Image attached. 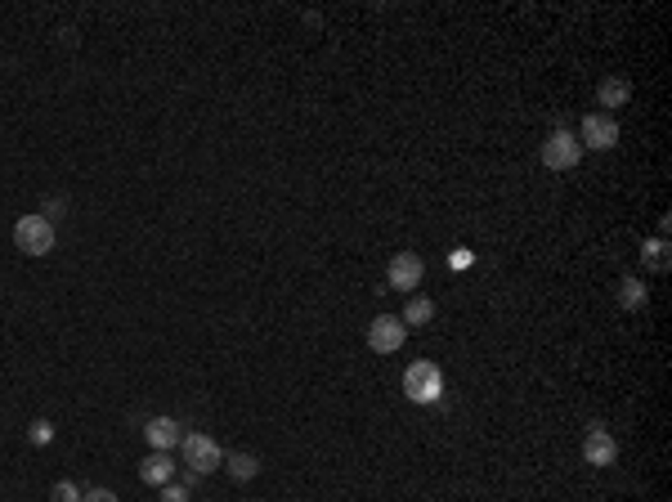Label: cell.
Masks as SVG:
<instances>
[{
    "instance_id": "1",
    "label": "cell",
    "mask_w": 672,
    "mask_h": 502,
    "mask_svg": "<svg viewBox=\"0 0 672 502\" xmlns=\"http://www.w3.org/2000/svg\"><path fill=\"white\" fill-rule=\"evenodd\" d=\"M14 247L23 256H50L54 251V224L46 216H18L14 224Z\"/></svg>"
},
{
    "instance_id": "2",
    "label": "cell",
    "mask_w": 672,
    "mask_h": 502,
    "mask_svg": "<svg viewBox=\"0 0 672 502\" xmlns=\"http://www.w3.org/2000/svg\"><path fill=\"white\" fill-rule=\"evenodd\" d=\"M404 394H408L413 404H435V399L444 394V373H439L430 359H417L413 368L404 373Z\"/></svg>"
},
{
    "instance_id": "3",
    "label": "cell",
    "mask_w": 672,
    "mask_h": 502,
    "mask_svg": "<svg viewBox=\"0 0 672 502\" xmlns=\"http://www.w3.org/2000/svg\"><path fill=\"white\" fill-rule=\"evenodd\" d=\"M180 453H184V466H189L193 476H211L215 466H224V448L215 445L211 435H202V431L184 435V440H180Z\"/></svg>"
},
{
    "instance_id": "4",
    "label": "cell",
    "mask_w": 672,
    "mask_h": 502,
    "mask_svg": "<svg viewBox=\"0 0 672 502\" xmlns=\"http://www.w3.org/2000/svg\"><path fill=\"white\" fill-rule=\"evenodd\" d=\"M583 162V144L574 139V130H552L543 144V167L547 170H574Z\"/></svg>"
},
{
    "instance_id": "5",
    "label": "cell",
    "mask_w": 672,
    "mask_h": 502,
    "mask_svg": "<svg viewBox=\"0 0 672 502\" xmlns=\"http://www.w3.org/2000/svg\"><path fill=\"white\" fill-rule=\"evenodd\" d=\"M404 341H408V328H404V319H395V314H377V319L367 323V350H372V354H395Z\"/></svg>"
},
{
    "instance_id": "6",
    "label": "cell",
    "mask_w": 672,
    "mask_h": 502,
    "mask_svg": "<svg viewBox=\"0 0 672 502\" xmlns=\"http://www.w3.org/2000/svg\"><path fill=\"white\" fill-rule=\"evenodd\" d=\"M578 144L583 149H615L619 144V121L610 117V112H587L583 117V135H578Z\"/></svg>"
},
{
    "instance_id": "7",
    "label": "cell",
    "mask_w": 672,
    "mask_h": 502,
    "mask_svg": "<svg viewBox=\"0 0 672 502\" xmlns=\"http://www.w3.org/2000/svg\"><path fill=\"white\" fill-rule=\"evenodd\" d=\"M386 279H390L395 292H413V287H421V279H426V261H421L417 251H399V256L390 261Z\"/></svg>"
},
{
    "instance_id": "8",
    "label": "cell",
    "mask_w": 672,
    "mask_h": 502,
    "mask_svg": "<svg viewBox=\"0 0 672 502\" xmlns=\"http://www.w3.org/2000/svg\"><path fill=\"white\" fill-rule=\"evenodd\" d=\"M615 457H619V440H615L605 426H592L587 440H583V462H587V466H610Z\"/></svg>"
},
{
    "instance_id": "9",
    "label": "cell",
    "mask_w": 672,
    "mask_h": 502,
    "mask_svg": "<svg viewBox=\"0 0 672 502\" xmlns=\"http://www.w3.org/2000/svg\"><path fill=\"white\" fill-rule=\"evenodd\" d=\"M144 440H149L157 453H171L184 435H180V422H175V417H153V422H144Z\"/></svg>"
},
{
    "instance_id": "10",
    "label": "cell",
    "mask_w": 672,
    "mask_h": 502,
    "mask_svg": "<svg viewBox=\"0 0 672 502\" xmlns=\"http://www.w3.org/2000/svg\"><path fill=\"white\" fill-rule=\"evenodd\" d=\"M140 480H144V485H157V489L171 485V480H175V462H171V453H157L153 448V453L140 462Z\"/></svg>"
},
{
    "instance_id": "11",
    "label": "cell",
    "mask_w": 672,
    "mask_h": 502,
    "mask_svg": "<svg viewBox=\"0 0 672 502\" xmlns=\"http://www.w3.org/2000/svg\"><path fill=\"white\" fill-rule=\"evenodd\" d=\"M596 99H601V108H623V104L632 99V86H627L623 77H605V81L596 86Z\"/></svg>"
},
{
    "instance_id": "12",
    "label": "cell",
    "mask_w": 672,
    "mask_h": 502,
    "mask_svg": "<svg viewBox=\"0 0 672 502\" xmlns=\"http://www.w3.org/2000/svg\"><path fill=\"white\" fill-rule=\"evenodd\" d=\"M668 238H650V242H641V261H646V265H650V270H655V274H668Z\"/></svg>"
},
{
    "instance_id": "13",
    "label": "cell",
    "mask_w": 672,
    "mask_h": 502,
    "mask_svg": "<svg viewBox=\"0 0 672 502\" xmlns=\"http://www.w3.org/2000/svg\"><path fill=\"white\" fill-rule=\"evenodd\" d=\"M224 471H229L233 480H256L260 457L256 453H224Z\"/></svg>"
},
{
    "instance_id": "14",
    "label": "cell",
    "mask_w": 672,
    "mask_h": 502,
    "mask_svg": "<svg viewBox=\"0 0 672 502\" xmlns=\"http://www.w3.org/2000/svg\"><path fill=\"white\" fill-rule=\"evenodd\" d=\"M399 319H404V328H421V323H430V319H435V301L413 296V301H408V310H404Z\"/></svg>"
},
{
    "instance_id": "15",
    "label": "cell",
    "mask_w": 672,
    "mask_h": 502,
    "mask_svg": "<svg viewBox=\"0 0 672 502\" xmlns=\"http://www.w3.org/2000/svg\"><path fill=\"white\" fill-rule=\"evenodd\" d=\"M646 301H650V296H646V282L641 279H623L619 282V305L623 310H646Z\"/></svg>"
},
{
    "instance_id": "16",
    "label": "cell",
    "mask_w": 672,
    "mask_h": 502,
    "mask_svg": "<svg viewBox=\"0 0 672 502\" xmlns=\"http://www.w3.org/2000/svg\"><path fill=\"white\" fill-rule=\"evenodd\" d=\"M27 440H32V445L36 448H46L54 440V426L50 422H46V417H36V422H32V426H27Z\"/></svg>"
},
{
    "instance_id": "17",
    "label": "cell",
    "mask_w": 672,
    "mask_h": 502,
    "mask_svg": "<svg viewBox=\"0 0 672 502\" xmlns=\"http://www.w3.org/2000/svg\"><path fill=\"white\" fill-rule=\"evenodd\" d=\"M50 502H81V489H77L72 480H58L50 489Z\"/></svg>"
},
{
    "instance_id": "18",
    "label": "cell",
    "mask_w": 672,
    "mask_h": 502,
    "mask_svg": "<svg viewBox=\"0 0 672 502\" xmlns=\"http://www.w3.org/2000/svg\"><path fill=\"white\" fill-rule=\"evenodd\" d=\"M157 502H189V489L184 485H161V498Z\"/></svg>"
},
{
    "instance_id": "19",
    "label": "cell",
    "mask_w": 672,
    "mask_h": 502,
    "mask_svg": "<svg viewBox=\"0 0 672 502\" xmlns=\"http://www.w3.org/2000/svg\"><path fill=\"white\" fill-rule=\"evenodd\" d=\"M63 211H67V202H63V198H50V202H46V211H41V216H46V220H58V216H63Z\"/></svg>"
},
{
    "instance_id": "20",
    "label": "cell",
    "mask_w": 672,
    "mask_h": 502,
    "mask_svg": "<svg viewBox=\"0 0 672 502\" xmlns=\"http://www.w3.org/2000/svg\"><path fill=\"white\" fill-rule=\"evenodd\" d=\"M81 502H121L112 489H90V494H81Z\"/></svg>"
},
{
    "instance_id": "21",
    "label": "cell",
    "mask_w": 672,
    "mask_h": 502,
    "mask_svg": "<svg viewBox=\"0 0 672 502\" xmlns=\"http://www.w3.org/2000/svg\"><path fill=\"white\" fill-rule=\"evenodd\" d=\"M449 265H453V270H462V265H470V251H462V247H458V251L449 256Z\"/></svg>"
}]
</instances>
